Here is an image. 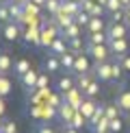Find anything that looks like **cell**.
I'll list each match as a JSON object with an SVG mask.
<instances>
[{
	"label": "cell",
	"mask_w": 130,
	"mask_h": 133,
	"mask_svg": "<svg viewBox=\"0 0 130 133\" xmlns=\"http://www.w3.org/2000/svg\"><path fill=\"white\" fill-rule=\"evenodd\" d=\"M2 124H4V120H2V116H0V131H2Z\"/></svg>",
	"instance_id": "48"
},
{
	"label": "cell",
	"mask_w": 130,
	"mask_h": 133,
	"mask_svg": "<svg viewBox=\"0 0 130 133\" xmlns=\"http://www.w3.org/2000/svg\"><path fill=\"white\" fill-rule=\"evenodd\" d=\"M108 122H111V120L104 116V118H100L98 122H91V124H87V127H89L91 133H111V127H108Z\"/></svg>",
	"instance_id": "16"
},
{
	"label": "cell",
	"mask_w": 130,
	"mask_h": 133,
	"mask_svg": "<svg viewBox=\"0 0 130 133\" xmlns=\"http://www.w3.org/2000/svg\"><path fill=\"white\" fill-rule=\"evenodd\" d=\"M24 9H26V15H28V18H32V15L39 13V4H35L32 0H26V2H24Z\"/></svg>",
	"instance_id": "36"
},
{
	"label": "cell",
	"mask_w": 130,
	"mask_h": 133,
	"mask_svg": "<svg viewBox=\"0 0 130 133\" xmlns=\"http://www.w3.org/2000/svg\"><path fill=\"white\" fill-rule=\"evenodd\" d=\"M54 133H61V131H54Z\"/></svg>",
	"instance_id": "51"
},
{
	"label": "cell",
	"mask_w": 130,
	"mask_h": 133,
	"mask_svg": "<svg viewBox=\"0 0 130 133\" xmlns=\"http://www.w3.org/2000/svg\"><path fill=\"white\" fill-rule=\"evenodd\" d=\"M54 22H56V26H59V29H61V33H63V29H65V26H69V24L74 22V15L63 13V11H61L59 15H54Z\"/></svg>",
	"instance_id": "26"
},
{
	"label": "cell",
	"mask_w": 130,
	"mask_h": 133,
	"mask_svg": "<svg viewBox=\"0 0 130 133\" xmlns=\"http://www.w3.org/2000/svg\"><path fill=\"white\" fill-rule=\"evenodd\" d=\"M13 70V63H11V57L4 50H0V74H7V72Z\"/></svg>",
	"instance_id": "30"
},
{
	"label": "cell",
	"mask_w": 130,
	"mask_h": 133,
	"mask_svg": "<svg viewBox=\"0 0 130 133\" xmlns=\"http://www.w3.org/2000/svg\"><path fill=\"white\" fill-rule=\"evenodd\" d=\"M108 48H111L113 55H126L130 50V44L126 37H121V39H108Z\"/></svg>",
	"instance_id": "13"
},
{
	"label": "cell",
	"mask_w": 130,
	"mask_h": 133,
	"mask_svg": "<svg viewBox=\"0 0 130 133\" xmlns=\"http://www.w3.org/2000/svg\"><path fill=\"white\" fill-rule=\"evenodd\" d=\"M74 63H76V52L74 50H67L61 55V65L65 72H74Z\"/></svg>",
	"instance_id": "18"
},
{
	"label": "cell",
	"mask_w": 130,
	"mask_h": 133,
	"mask_svg": "<svg viewBox=\"0 0 130 133\" xmlns=\"http://www.w3.org/2000/svg\"><path fill=\"white\" fill-rule=\"evenodd\" d=\"M128 22H111L106 24V35L108 39H121V37H128Z\"/></svg>",
	"instance_id": "4"
},
{
	"label": "cell",
	"mask_w": 130,
	"mask_h": 133,
	"mask_svg": "<svg viewBox=\"0 0 130 133\" xmlns=\"http://www.w3.org/2000/svg\"><path fill=\"white\" fill-rule=\"evenodd\" d=\"M95 109H98V103H95V98H85L83 105H80V111H83V116L87 120L91 118V116L95 114Z\"/></svg>",
	"instance_id": "19"
},
{
	"label": "cell",
	"mask_w": 130,
	"mask_h": 133,
	"mask_svg": "<svg viewBox=\"0 0 130 133\" xmlns=\"http://www.w3.org/2000/svg\"><path fill=\"white\" fill-rule=\"evenodd\" d=\"M74 111H76V109H74L69 103L61 101V103H59V107H56V120H59V124H63V122H72Z\"/></svg>",
	"instance_id": "10"
},
{
	"label": "cell",
	"mask_w": 130,
	"mask_h": 133,
	"mask_svg": "<svg viewBox=\"0 0 130 133\" xmlns=\"http://www.w3.org/2000/svg\"><path fill=\"white\" fill-rule=\"evenodd\" d=\"M61 133H80V129L72 127L69 122H63V124H61Z\"/></svg>",
	"instance_id": "42"
},
{
	"label": "cell",
	"mask_w": 130,
	"mask_h": 133,
	"mask_svg": "<svg viewBox=\"0 0 130 133\" xmlns=\"http://www.w3.org/2000/svg\"><path fill=\"white\" fill-rule=\"evenodd\" d=\"M15 2H26V0H15Z\"/></svg>",
	"instance_id": "50"
},
{
	"label": "cell",
	"mask_w": 130,
	"mask_h": 133,
	"mask_svg": "<svg viewBox=\"0 0 130 133\" xmlns=\"http://www.w3.org/2000/svg\"><path fill=\"white\" fill-rule=\"evenodd\" d=\"M0 133H18V124H15L13 120H4L2 131H0Z\"/></svg>",
	"instance_id": "40"
},
{
	"label": "cell",
	"mask_w": 130,
	"mask_h": 133,
	"mask_svg": "<svg viewBox=\"0 0 130 133\" xmlns=\"http://www.w3.org/2000/svg\"><path fill=\"white\" fill-rule=\"evenodd\" d=\"M87 55L91 57V61H106V59H111L113 57V52H111V48H108V44H91V42H87Z\"/></svg>",
	"instance_id": "3"
},
{
	"label": "cell",
	"mask_w": 130,
	"mask_h": 133,
	"mask_svg": "<svg viewBox=\"0 0 130 133\" xmlns=\"http://www.w3.org/2000/svg\"><path fill=\"white\" fill-rule=\"evenodd\" d=\"M115 105L121 109V114H124V116L130 111V87H121V90L117 92V96H115Z\"/></svg>",
	"instance_id": "11"
},
{
	"label": "cell",
	"mask_w": 130,
	"mask_h": 133,
	"mask_svg": "<svg viewBox=\"0 0 130 133\" xmlns=\"http://www.w3.org/2000/svg\"><path fill=\"white\" fill-rule=\"evenodd\" d=\"M37 76H39V72L32 70V68L26 72V74H22V76H20V83H22V87L26 90V94L39 92V90H37Z\"/></svg>",
	"instance_id": "5"
},
{
	"label": "cell",
	"mask_w": 130,
	"mask_h": 133,
	"mask_svg": "<svg viewBox=\"0 0 130 133\" xmlns=\"http://www.w3.org/2000/svg\"><path fill=\"white\" fill-rule=\"evenodd\" d=\"M48 50H50L52 55H59V57H61L63 52H67V50H69V46H67V39H65L63 35L54 37V42L50 44V48H48Z\"/></svg>",
	"instance_id": "15"
},
{
	"label": "cell",
	"mask_w": 130,
	"mask_h": 133,
	"mask_svg": "<svg viewBox=\"0 0 130 133\" xmlns=\"http://www.w3.org/2000/svg\"><path fill=\"white\" fill-rule=\"evenodd\" d=\"M0 35H2L4 42H11V44H13V42L22 39V35H24V24H22V22L11 20V22H7V24L0 26Z\"/></svg>",
	"instance_id": "1"
},
{
	"label": "cell",
	"mask_w": 130,
	"mask_h": 133,
	"mask_svg": "<svg viewBox=\"0 0 130 133\" xmlns=\"http://www.w3.org/2000/svg\"><path fill=\"white\" fill-rule=\"evenodd\" d=\"M74 20H76V22H78V24H80V26H83V29H87V24H89V20H91V15H89V13H87V11H83V9H80V11H78V13H76V15H74Z\"/></svg>",
	"instance_id": "35"
},
{
	"label": "cell",
	"mask_w": 130,
	"mask_h": 133,
	"mask_svg": "<svg viewBox=\"0 0 130 133\" xmlns=\"http://www.w3.org/2000/svg\"><path fill=\"white\" fill-rule=\"evenodd\" d=\"M80 7H83V11H87L89 15H104L106 13V9L102 7L100 2H95V0H83Z\"/></svg>",
	"instance_id": "14"
},
{
	"label": "cell",
	"mask_w": 130,
	"mask_h": 133,
	"mask_svg": "<svg viewBox=\"0 0 130 133\" xmlns=\"http://www.w3.org/2000/svg\"><path fill=\"white\" fill-rule=\"evenodd\" d=\"M61 4H63V13H69V15H76L83 9L78 0H61Z\"/></svg>",
	"instance_id": "23"
},
{
	"label": "cell",
	"mask_w": 130,
	"mask_h": 133,
	"mask_svg": "<svg viewBox=\"0 0 130 133\" xmlns=\"http://www.w3.org/2000/svg\"><path fill=\"white\" fill-rule=\"evenodd\" d=\"M104 9H106V15H108V13H115V11L124 9V4H121V0H106Z\"/></svg>",
	"instance_id": "34"
},
{
	"label": "cell",
	"mask_w": 130,
	"mask_h": 133,
	"mask_svg": "<svg viewBox=\"0 0 130 133\" xmlns=\"http://www.w3.org/2000/svg\"><path fill=\"white\" fill-rule=\"evenodd\" d=\"M61 101L69 103L74 109H80V105H83V101H85V94H83V90H78V87H72L69 92L61 94Z\"/></svg>",
	"instance_id": "7"
},
{
	"label": "cell",
	"mask_w": 130,
	"mask_h": 133,
	"mask_svg": "<svg viewBox=\"0 0 130 133\" xmlns=\"http://www.w3.org/2000/svg\"><path fill=\"white\" fill-rule=\"evenodd\" d=\"M0 2H13V0H0Z\"/></svg>",
	"instance_id": "49"
},
{
	"label": "cell",
	"mask_w": 130,
	"mask_h": 133,
	"mask_svg": "<svg viewBox=\"0 0 130 133\" xmlns=\"http://www.w3.org/2000/svg\"><path fill=\"white\" fill-rule=\"evenodd\" d=\"M43 70H46L48 74H59V72L63 70V65H61V57H59V55L48 52V57L43 59Z\"/></svg>",
	"instance_id": "9"
},
{
	"label": "cell",
	"mask_w": 130,
	"mask_h": 133,
	"mask_svg": "<svg viewBox=\"0 0 130 133\" xmlns=\"http://www.w3.org/2000/svg\"><path fill=\"white\" fill-rule=\"evenodd\" d=\"M95 2H98V0H95Z\"/></svg>",
	"instance_id": "53"
},
{
	"label": "cell",
	"mask_w": 130,
	"mask_h": 133,
	"mask_svg": "<svg viewBox=\"0 0 130 133\" xmlns=\"http://www.w3.org/2000/svg\"><path fill=\"white\" fill-rule=\"evenodd\" d=\"M37 90L48 92V72H39V76H37Z\"/></svg>",
	"instance_id": "37"
},
{
	"label": "cell",
	"mask_w": 130,
	"mask_h": 133,
	"mask_svg": "<svg viewBox=\"0 0 130 133\" xmlns=\"http://www.w3.org/2000/svg\"><path fill=\"white\" fill-rule=\"evenodd\" d=\"M91 72H93V76L100 83H111L113 81V61L111 59H106V61H95L91 65Z\"/></svg>",
	"instance_id": "2"
},
{
	"label": "cell",
	"mask_w": 130,
	"mask_h": 133,
	"mask_svg": "<svg viewBox=\"0 0 130 133\" xmlns=\"http://www.w3.org/2000/svg\"><path fill=\"white\" fill-rule=\"evenodd\" d=\"M95 76H93V72H85V74H76V87L78 90H85L87 85H89L91 81H93Z\"/></svg>",
	"instance_id": "29"
},
{
	"label": "cell",
	"mask_w": 130,
	"mask_h": 133,
	"mask_svg": "<svg viewBox=\"0 0 130 133\" xmlns=\"http://www.w3.org/2000/svg\"><path fill=\"white\" fill-rule=\"evenodd\" d=\"M67 46H69V50H74V52H85L87 42L83 37H72V39H67Z\"/></svg>",
	"instance_id": "27"
},
{
	"label": "cell",
	"mask_w": 130,
	"mask_h": 133,
	"mask_svg": "<svg viewBox=\"0 0 130 133\" xmlns=\"http://www.w3.org/2000/svg\"><path fill=\"white\" fill-rule=\"evenodd\" d=\"M91 57L85 52H76V63H74V74H85V72H91Z\"/></svg>",
	"instance_id": "8"
},
{
	"label": "cell",
	"mask_w": 130,
	"mask_h": 133,
	"mask_svg": "<svg viewBox=\"0 0 130 133\" xmlns=\"http://www.w3.org/2000/svg\"><path fill=\"white\" fill-rule=\"evenodd\" d=\"M106 24H108V20H104V15H91L85 31L87 33H100V31H106Z\"/></svg>",
	"instance_id": "12"
},
{
	"label": "cell",
	"mask_w": 130,
	"mask_h": 133,
	"mask_svg": "<svg viewBox=\"0 0 130 133\" xmlns=\"http://www.w3.org/2000/svg\"><path fill=\"white\" fill-rule=\"evenodd\" d=\"M30 68H32V65H30V61H28L26 57H22V59H18V61L13 63V74L20 79V76H22V74H26V72H28Z\"/></svg>",
	"instance_id": "20"
},
{
	"label": "cell",
	"mask_w": 130,
	"mask_h": 133,
	"mask_svg": "<svg viewBox=\"0 0 130 133\" xmlns=\"http://www.w3.org/2000/svg\"><path fill=\"white\" fill-rule=\"evenodd\" d=\"M13 20V15H11V7L9 2H0V26L7 24V22Z\"/></svg>",
	"instance_id": "32"
},
{
	"label": "cell",
	"mask_w": 130,
	"mask_h": 133,
	"mask_svg": "<svg viewBox=\"0 0 130 133\" xmlns=\"http://www.w3.org/2000/svg\"><path fill=\"white\" fill-rule=\"evenodd\" d=\"M111 61H113V81H117V83H124V76H126V70L121 68V63H119L115 57H111Z\"/></svg>",
	"instance_id": "24"
},
{
	"label": "cell",
	"mask_w": 130,
	"mask_h": 133,
	"mask_svg": "<svg viewBox=\"0 0 130 133\" xmlns=\"http://www.w3.org/2000/svg\"><path fill=\"white\" fill-rule=\"evenodd\" d=\"M43 9L48 11V15H59L63 11V4H61V0H46V4H43Z\"/></svg>",
	"instance_id": "22"
},
{
	"label": "cell",
	"mask_w": 130,
	"mask_h": 133,
	"mask_svg": "<svg viewBox=\"0 0 130 133\" xmlns=\"http://www.w3.org/2000/svg\"><path fill=\"white\" fill-rule=\"evenodd\" d=\"M69 124H72V127H76V129H80V131H83L85 127L89 124V120H87L85 116H83V111H80V109H76V111H74V116H72V122H69Z\"/></svg>",
	"instance_id": "25"
},
{
	"label": "cell",
	"mask_w": 130,
	"mask_h": 133,
	"mask_svg": "<svg viewBox=\"0 0 130 133\" xmlns=\"http://www.w3.org/2000/svg\"><path fill=\"white\" fill-rule=\"evenodd\" d=\"M87 42H91V44H108V35H106V31L87 33Z\"/></svg>",
	"instance_id": "31"
},
{
	"label": "cell",
	"mask_w": 130,
	"mask_h": 133,
	"mask_svg": "<svg viewBox=\"0 0 130 133\" xmlns=\"http://www.w3.org/2000/svg\"><path fill=\"white\" fill-rule=\"evenodd\" d=\"M80 29H83V26H80L78 22L74 20L69 26H65V29H63V33H61V35L65 37V39H72V37H80Z\"/></svg>",
	"instance_id": "21"
},
{
	"label": "cell",
	"mask_w": 130,
	"mask_h": 133,
	"mask_svg": "<svg viewBox=\"0 0 130 133\" xmlns=\"http://www.w3.org/2000/svg\"><path fill=\"white\" fill-rule=\"evenodd\" d=\"M54 85H56V92H59V94L69 92L72 87H76V74H74V72H65V74H61V76L56 79Z\"/></svg>",
	"instance_id": "6"
},
{
	"label": "cell",
	"mask_w": 130,
	"mask_h": 133,
	"mask_svg": "<svg viewBox=\"0 0 130 133\" xmlns=\"http://www.w3.org/2000/svg\"><path fill=\"white\" fill-rule=\"evenodd\" d=\"M108 127H111V133H119L124 129V120H121V116L119 118H113L111 122H108Z\"/></svg>",
	"instance_id": "39"
},
{
	"label": "cell",
	"mask_w": 130,
	"mask_h": 133,
	"mask_svg": "<svg viewBox=\"0 0 130 133\" xmlns=\"http://www.w3.org/2000/svg\"><path fill=\"white\" fill-rule=\"evenodd\" d=\"M104 116L108 120H113V118H119L121 116V109L117 107L115 103H106V109H104Z\"/></svg>",
	"instance_id": "33"
},
{
	"label": "cell",
	"mask_w": 130,
	"mask_h": 133,
	"mask_svg": "<svg viewBox=\"0 0 130 133\" xmlns=\"http://www.w3.org/2000/svg\"><path fill=\"white\" fill-rule=\"evenodd\" d=\"M9 92H11V87H9L7 79H4V74H0V96H7Z\"/></svg>",
	"instance_id": "41"
},
{
	"label": "cell",
	"mask_w": 130,
	"mask_h": 133,
	"mask_svg": "<svg viewBox=\"0 0 130 133\" xmlns=\"http://www.w3.org/2000/svg\"><path fill=\"white\" fill-rule=\"evenodd\" d=\"M39 35L41 31L35 29V26H28V29H24V35H22V39L26 44H35V46H39Z\"/></svg>",
	"instance_id": "17"
},
{
	"label": "cell",
	"mask_w": 130,
	"mask_h": 133,
	"mask_svg": "<svg viewBox=\"0 0 130 133\" xmlns=\"http://www.w3.org/2000/svg\"><path fill=\"white\" fill-rule=\"evenodd\" d=\"M78 2H83V0H78Z\"/></svg>",
	"instance_id": "52"
},
{
	"label": "cell",
	"mask_w": 130,
	"mask_h": 133,
	"mask_svg": "<svg viewBox=\"0 0 130 133\" xmlns=\"http://www.w3.org/2000/svg\"><path fill=\"white\" fill-rule=\"evenodd\" d=\"M83 94H85V98H95L98 94H100V81L93 79V81H91L89 85H87L85 90H83Z\"/></svg>",
	"instance_id": "28"
},
{
	"label": "cell",
	"mask_w": 130,
	"mask_h": 133,
	"mask_svg": "<svg viewBox=\"0 0 130 133\" xmlns=\"http://www.w3.org/2000/svg\"><path fill=\"white\" fill-rule=\"evenodd\" d=\"M4 114V103H2V96H0V116Z\"/></svg>",
	"instance_id": "45"
},
{
	"label": "cell",
	"mask_w": 130,
	"mask_h": 133,
	"mask_svg": "<svg viewBox=\"0 0 130 133\" xmlns=\"http://www.w3.org/2000/svg\"><path fill=\"white\" fill-rule=\"evenodd\" d=\"M124 9H126V22H128V26H130V4H128V7H124Z\"/></svg>",
	"instance_id": "44"
},
{
	"label": "cell",
	"mask_w": 130,
	"mask_h": 133,
	"mask_svg": "<svg viewBox=\"0 0 130 133\" xmlns=\"http://www.w3.org/2000/svg\"><path fill=\"white\" fill-rule=\"evenodd\" d=\"M32 2H35V4H39V7H43V4H46V0H32Z\"/></svg>",
	"instance_id": "46"
},
{
	"label": "cell",
	"mask_w": 130,
	"mask_h": 133,
	"mask_svg": "<svg viewBox=\"0 0 130 133\" xmlns=\"http://www.w3.org/2000/svg\"><path fill=\"white\" fill-rule=\"evenodd\" d=\"M121 4H124V7H128V4H130V0H121Z\"/></svg>",
	"instance_id": "47"
},
{
	"label": "cell",
	"mask_w": 130,
	"mask_h": 133,
	"mask_svg": "<svg viewBox=\"0 0 130 133\" xmlns=\"http://www.w3.org/2000/svg\"><path fill=\"white\" fill-rule=\"evenodd\" d=\"M113 57L121 63V68L126 70V72H130V55H128V52H126V55H113Z\"/></svg>",
	"instance_id": "38"
},
{
	"label": "cell",
	"mask_w": 130,
	"mask_h": 133,
	"mask_svg": "<svg viewBox=\"0 0 130 133\" xmlns=\"http://www.w3.org/2000/svg\"><path fill=\"white\" fill-rule=\"evenodd\" d=\"M35 133H54V129H52V127H48V124H37Z\"/></svg>",
	"instance_id": "43"
}]
</instances>
